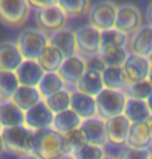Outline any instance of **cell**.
<instances>
[{
  "instance_id": "6da1fadb",
  "label": "cell",
  "mask_w": 152,
  "mask_h": 159,
  "mask_svg": "<svg viewBox=\"0 0 152 159\" xmlns=\"http://www.w3.org/2000/svg\"><path fill=\"white\" fill-rule=\"evenodd\" d=\"M32 154L40 159H59L71 154L64 134L53 128L42 129L34 132Z\"/></svg>"
},
{
  "instance_id": "7a4b0ae2",
  "label": "cell",
  "mask_w": 152,
  "mask_h": 159,
  "mask_svg": "<svg viewBox=\"0 0 152 159\" xmlns=\"http://www.w3.org/2000/svg\"><path fill=\"white\" fill-rule=\"evenodd\" d=\"M16 43L25 60H37L49 46V35L39 28L27 27L19 33Z\"/></svg>"
},
{
  "instance_id": "3957f363",
  "label": "cell",
  "mask_w": 152,
  "mask_h": 159,
  "mask_svg": "<svg viewBox=\"0 0 152 159\" xmlns=\"http://www.w3.org/2000/svg\"><path fill=\"white\" fill-rule=\"evenodd\" d=\"M127 98L124 91L104 88L95 96L97 116L104 120H109L122 115Z\"/></svg>"
},
{
  "instance_id": "277c9868",
  "label": "cell",
  "mask_w": 152,
  "mask_h": 159,
  "mask_svg": "<svg viewBox=\"0 0 152 159\" xmlns=\"http://www.w3.org/2000/svg\"><path fill=\"white\" fill-rule=\"evenodd\" d=\"M34 132L25 125L3 128L1 135L4 139L6 151L20 154L21 156L32 154Z\"/></svg>"
},
{
  "instance_id": "5b68a950",
  "label": "cell",
  "mask_w": 152,
  "mask_h": 159,
  "mask_svg": "<svg viewBox=\"0 0 152 159\" xmlns=\"http://www.w3.org/2000/svg\"><path fill=\"white\" fill-rule=\"evenodd\" d=\"M101 31L91 24L82 25L75 30L77 54L84 60L99 56Z\"/></svg>"
},
{
  "instance_id": "8992f818",
  "label": "cell",
  "mask_w": 152,
  "mask_h": 159,
  "mask_svg": "<svg viewBox=\"0 0 152 159\" xmlns=\"http://www.w3.org/2000/svg\"><path fill=\"white\" fill-rule=\"evenodd\" d=\"M32 6L26 0H0V22L7 27H19L28 20Z\"/></svg>"
},
{
  "instance_id": "52a82bcc",
  "label": "cell",
  "mask_w": 152,
  "mask_h": 159,
  "mask_svg": "<svg viewBox=\"0 0 152 159\" xmlns=\"http://www.w3.org/2000/svg\"><path fill=\"white\" fill-rule=\"evenodd\" d=\"M117 8L118 5L113 1L103 0V1L94 2L88 9V18H89L90 24L100 31L114 28Z\"/></svg>"
},
{
  "instance_id": "ba28073f",
  "label": "cell",
  "mask_w": 152,
  "mask_h": 159,
  "mask_svg": "<svg viewBox=\"0 0 152 159\" xmlns=\"http://www.w3.org/2000/svg\"><path fill=\"white\" fill-rule=\"evenodd\" d=\"M67 15L63 11V9L58 5V2L49 7L35 9V21L39 25V29L45 32L50 31L51 33L54 31L64 28Z\"/></svg>"
},
{
  "instance_id": "9c48e42d",
  "label": "cell",
  "mask_w": 152,
  "mask_h": 159,
  "mask_svg": "<svg viewBox=\"0 0 152 159\" xmlns=\"http://www.w3.org/2000/svg\"><path fill=\"white\" fill-rule=\"evenodd\" d=\"M151 66V60L148 57L129 53L124 65L122 66V71L128 85L137 84L148 80Z\"/></svg>"
},
{
  "instance_id": "30bf717a",
  "label": "cell",
  "mask_w": 152,
  "mask_h": 159,
  "mask_svg": "<svg viewBox=\"0 0 152 159\" xmlns=\"http://www.w3.org/2000/svg\"><path fill=\"white\" fill-rule=\"evenodd\" d=\"M141 26L142 14L137 6L129 3H122L118 5L114 28L128 34L135 33Z\"/></svg>"
},
{
  "instance_id": "8fae6325",
  "label": "cell",
  "mask_w": 152,
  "mask_h": 159,
  "mask_svg": "<svg viewBox=\"0 0 152 159\" xmlns=\"http://www.w3.org/2000/svg\"><path fill=\"white\" fill-rule=\"evenodd\" d=\"M54 117L55 114L49 109L45 101L42 100L32 109L25 112V126L33 131L52 128Z\"/></svg>"
},
{
  "instance_id": "7c38bea8",
  "label": "cell",
  "mask_w": 152,
  "mask_h": 159,
  "mask_svg": "<svg viewBox=\"0 0 152 159\" xmlns=\"http://www.w3.org/2000/svg\"><path fill=\"white\" fill-rule=\"evenodd\" d=\"M131 125V121L126 118L124 114L106 120V132L108 143L117 146V147H124V146L127 145Z\"/></svg>"
},
{
  "instance_id": "4fadbf2b",
  "label": "cell",
  "mask_w": 152,
  "mask_h": 159,
  "mask_svg": "<svg viewBox=\"0 0 152 159\" xmlns=\"http://www.w3.org/2000/svg\"><path fill=\"white\" fill-rule=\"evenodd\" d=\"M85 71H86L85 60L78 54H76L74 56L64 59L58 70V74L64 81L66 87L67 86L72 87L76 91V86L83 77Z\"/></svg>"
},
{
  "instance_id": "5bb4252c",
  "label": "cell",
  "mask_w": 152,
  "mask_h": 159,
  "mask_svg": "<svg viewBox=\"0 0 152 159\" xmlns=\"http://www.w3.org/2000/svg\"><path fill=\"white\" fill-rule=\"evenodd\" d=\"M80 129L86 139L88 144L104 147L108 144L106 132V120L99 116L82 120Z\"/></svg>"
},
{
  "instance_id": "9a60e30c",
  "label": "cell",
  "mask_w": 152,
  "mask_h": 159,
  "mask_svg": "<svg viewBox=\"0 0 152 159\" xmlns=\"http://www.w3.org/2000/svg\"><path fill=\"white\" fill-rule=\"evenodd\" d=\"M49 44L60 51L64 58L77 54V41L75 31L69 28H62L49 34Z\"/></svg>"
},
{
  "instance_id": "2e32d148",
  "label": "cell",
  "mask_w": 152,
  "mask_h": 159,
  "mask_svg": "<svg viewBox=\"0 0 152 159\" xmlns=\"http://www.w3.org/2000/svg\"><path fill=\"white\" fill-rule=\"evenodd\" d=\"M24 60L16 41H0V70L16 71L24 62Z\"/></svg>"
},
{
  "instance_id": "e0dca14e",
  "label": "cell",
  "mask_w": 152,
  "mask_h": 159,
  "mask_svg": "<svg viewBox=\"0 0 152 159\" xmlns=\"http://www.w3.org/2000/svg\"><path fill=\"white\" fill-rule=\"evenodd\" d=\"M46 72L40 67L37 60H24L21 66L16 70L21 86L37 88Z\"/></svg>"
},
{
  "instance_id": "ac0fdd59",
  "label": "cell",
  "mask_w": 152,
  "mask_h": 159,
  "mask_svg": "<svg viewBox=\"0 0 152 159\" xmlns=\"http://www.w3.org/2000/svg\"><path fill=\"white\" fill-rule=\"evenodd\" d=\"M131 53L150 58L152 55V25H142L129 41Z\"/></svg>"
},
{
  "instance_id": "d6986e66",
  "label": "cell",
  "mask_w": 152,
  "mask_h": 159,
  "mask_svg": "<svg viewBox=\"0 0 152 159\" xmlns=\"http://www.w3.org/2000/svg\"><path fill=\"white\" fill-rule=\"evenodd\" d=\"M71 93V109L82 120L97 116L95 97L77 90Z\"/></svg>"
},
{
  "instance_id": "ffe728a7",
  "label": "cell",
  "mask_w": 152,
  "mask_h": 159,
  "mask_svg": "<svg viewBox=\"0 0 152 159\" xmlns=\"http://www.w3.org/2000/svg\"><path fill=\"white\" fill-rule=\"evenodd\" d=\"M0 122L3 128L25 125V112L12 99L2 100L0 103Z\"/></svg>"
},
{
  "instance_id": "44dd1931",
  "label": "cell",
  "mask_w": 152,
  "mask_h": 159,
  "mask_svg": "<svg viewBox=\"0 0 152 159\" xmlns=\"http://www.w3.org/2000/svg\"><path fill=\"white\" fill-rule=\"evenodd\" d=\"M127 146L137 149H149L151 146V135L148 121L131 123Z\"/></svg>"
},
{
  "instance_id": "7402d4cb",
  "label": "cell",
  "mask_w": 152,
  "mask_h": 159,
  "mask_svg": "<svg viewBox=\"0 0 152 159\" xmlns=\"http://www.w3.org/2000/svg\"><path fill=\"white\" fill-rule=\"evenodd\" d=\"M104 89L103 77L100 72L86 69L83 77L78 82L76 90L90 96L95 97Z\"/></svg>"
},
{
  "instance_id": "603a6c76",
  "label": "cell",
  "mask_w": 152,
  "mask_h": 159,
  "mask_svg": "<svg viewBox=\"0 0 152 159\" xmlns=\"http://www.w3.org/2000/svg\"><path fill=\"white\" fill-rule=\"evenodd\" d=\"M12 99L24 112L29 111L44 100L39 89L27 86H20Z\"/></svg>"
},
{
  "instance_id": "cb8c5ba5",
  "label": "cell",
  "mask_w": 152,
  "mask_h": 159,
  "mask_svg": "<svg viewBox=\"0 0 152 159\" xmlns=\"http://www.w3.org/2000/svg\"><path fill=\"white\" fill-rule=\"evenodd\" d=\"M81 123L82 119L71 109H69L64 112L56 114L54 117L52 128L61 134H66L72 130L80 128Z\"/></svg>"
},
{
  "instance_id": "d4e9b609",
  "label": "cell",
  "mask_w": 152,
  "mask_h": 159,
  "mask_svg": "<svg viewBox=\"0 0 152 159\" xmlns=\"http://www.w3.org/2000/svg\"><path fill=\"white\" fill-rule=\"evenodd\" d=\"M123 114L131 121V123L148 121L151 118V113L147 101L135 99V98H127Z\"/></svg>"
},
{
  "instance_id": "484cf974",
  "label": "cell",
  "mask_w": 152,
  "mask_h": 159,
  "mask_svg": "<svg viewBox=\"0 0 152 159\" xmlns=\"http://www.w3.org/2000/svg\"><path fill=\"white\" fill-rule=\"evenodd\" d=\"M129 52L126 47L111 46L100 51L99 57L104 63L106 67H120L121 68L127 59Z\"/></svg>"
},
{
  "instance_id": "4316f807",
  "label": "cell",
  "mask_w": 152,
  "mask_h": 159,
  "mask_svg": "<svg viewBox=\"0 0 152 159\" xmlns=\"http://www.w3.org/2000/svg\"><path fill=\"white\" fill-rule=\"evenodd\" d=\"M64 59L60 51L49 44L37 59V62L45 72H58Z\"/></svg>"
},
{
  "instance_id": "83f0119b",
  "label": "cell",
  "mask_w": 152,
  "mask_h": 159,
  "mask_svg": "<svg viewBox=\"0 0 152 159\" xmlns=\"http://www.w3.org/2000/svg\"><path fill=\"white\" fill-rule=\"evenodd\" d=\"M37 89L43 99H45L46 97L66 89V85L58 72H46Z\"/></svg>"
},
{
  "instance_id": "f1b7e54d",
  "label": "cell",
  "mask_w": 152,
  "mask_h": 159,
  "mask_svg": "<svg viewBox=\"0 0 152 159\" xmlns=\"http://www.w3.org/2000/svg\"><path fill=\"white\" fill-rule=\"evenodd\" d=\"M101 77L104 88L125 91L129 86L123 75L122 67H106L101 74Z\"/></svg>"
},
{
  "instance_id": "f546056e",
  "label": "cell",
  "mask_w": 152,
  "mask_h": 159,
  "mask_svg": "<svg viewBox=\"0 0 152 159\" xmlns=\"http://www.w3.org/2000/svg\"><path fill=\"white\" fill-rule=\"evenodd\" d=\"M20 86L16 71L0 70V97L2 100L12 99Z\"/></svg>"
},
{
  "instance_id": "4dcf8cb0",
  "label": "cell",
  "mask_w": 152,
  "mask_h": 159,
  "mask_svg": "<svg viewBox=\"0 0 152 159\" xmlns=\"http://www.w3.org/2000/svg\"><path fill=\"white\" fill-rule=\"evenodd\" d=\"M71 93L67 89L61 90L57 93L46 97L44 101L48 106L49 109L55 114L64 112L66 110L71 109Z\"/></svg>"
},
{
  "instance_id": "1f68e13d",
  "label": "cell",
  "mask_w": 152,
  "mask_h": 159,
  "mask_svg": "<svg viewBox=\"0 0 152 159\" xmlns=\"http://www.w3.org/2000/svg\"><path fill=\"white\" fill-rule=\"evenodd\" d=\"M127 43V34L119 31L116 28H111L108 30H103L100 33V51L104 48L111 46L126 47Z\"/></svg>"
},
{
  "instance_id": "d6a6232c",
  "label": "cell",
  "mask_w": 152,
  "mask_h": 159,
  "mask_svg": "<svg viewBox=\"0 0 152 159\" xmlns=\"http://www.w3.org/2000/svg\"><path fill=\"white\" fill-rule=\"evenodd\" d=\"M124 92L128 98L146 101L152 95V84L148 80H146V81L137 83V84L129 85Z\"/></svg>"
},
{
  "instance_id": "836d02e7",
  "label": "cell",
  "mask_w": 152,
  "mask_h": 159,
  "mask_svg": "<svg viewBox=\"0 0 152 159\" xmlns=\"http://www.w3.org/2000/svg\"><path fill=\"white\" fill-rule=\"evenodd\" d=\"M58 5L67 15V17H76L88 11L90 2L87 0H59Z\"/></svg>"
},
{
  "instance_id": "e575fe53",
  "label": "cell",
  "mask_w": 152,
  "mask_h": 159,
  "mask_svg": "<svg viewBox=\"0 0 152 159\" xmlns=\"http://www.w3.org/2000/svg\"><path fill=\"white\" fill-rule=\"evenodd\" d=\"M75 159H103L106 156L104 147L87 144L71 153Z\"/></svg>"
},
{
  "instance_id": "d590c367",
  "label": "cell",
  "mask_w": 152,
  "mask_h": 159,
  "mask_svg": "<svg viewBox=\"0 0 152 159\" xmlns=\"http://www.w3.org/2000/svg\"><path fill=\"white\" fill-rule=\"evenodd\" d=\"M151 156L149 149H137L126 145L122 147L118 159H150Z\"/></svg>"
},
{
  "instance_id": "8d00e7d4",
  "label": "cell",
  "mask_w": 152,
  "mask_h": 159,
  "mask_svg": "<svg viewBox=\"0 0 152 159\" xmlns=\"http://www.w3.org/2000/svg\"><path fill=\"white\" fill-rule=\"evenodd\" d=\"M64 136H65V139H66V142H67L68 147L71 149V153L87 144L86 139H85L83 132H82V130L80 128L66 133V134H64Z\"/></svg>"
},
{
  "instance_id": "74e56055",
  "label": "cell",
  "mask_w": 152,
  "mask_h": 159,
  "mask_svg": "<svg viewBox=\"0 0 152 159\" xmlns=\"http://www.w3.org/2000/svg\"><path fill=\"white\" fill-rule=\"evenodd\" d=\"M85 63H86V69H88V70H94L103 74V71L106 68V65H104V63L103 62V60H101L99 56L92 57V58L85 60Z\"/></svg>"
},
{
  "instance_id": "f35d334b",
  "label": "cell",
  "mask_w": 152,
  "mask_h": 159,
  "mask_svg": "<svg viewBox=\"0 0 152 159\" xmlns=\"http://www.w3.org/2000/svg\"><path fill=\"white\" fill-rule=\"evenodd\" d=\"M57 2L58 1H56V0H31V1H29L30 5L35 9L49 7L51 5L56 4Z\"/></svg>"
},
{
  "instance_id": "ab89813d",
  "label": "cell",
  "mask_w": 152,
  "mask_h": 159,
  "mask_svg": "<svg viewBox=\"0 0 152 159\" xmlns=\"http://www.w3.org/2000/svg\"><path fill=\"white\" fill-rule=\"evenodd\" d=\"M5 151H6V146H5V143H4V139H3L1 133H0V155Z\"/></svg>"
},
{
  "instance_id": "60d3db41",
  "label": "cell",
  "mask_w": 152,
  "mask_h": 159,
  "mask_svg": "<svg viewBox=\"0 0 152 159\" xmlns=\"http://www.w3.org/2000/svg\"><path fill=\"white\" fill-rule=\"evenodd\" d=\"M147 19L149 21L150 25H152V2L150 3L149 7L147 9Z\"/></svg>"
},
{
  "instance_id": "b9f144b4",
  "label": "cell",
  "mask_w": 152,
  "mask_h": 159,
  "mask_svg": "<svg viewBox=\"0 0 152 159\" xmlns=\"http://www.w3.org/2000/svg\"><path fill=\"white\" fill-rule=\"evenodd\" d=\"M19 159H40L39 157H37L34 154H27V155H22L19 157Z\"/></svg>"
},
{
  "instance_id": "7bdbcfd3",
  "label": "cell",
  "mask_w": 152,
  "mask_h": 159,
  "mask_svg": "<svg viewBox=\"0 0 152 159\" xmlns=\"http://www.w3.org/2000/svg\"><path fill=\"white\" fill-rule=\"evenodd\" d=\"M147 101V104H148V107H149L150 110V113H151V116H152V95L148 98V99L146 100Z\"/></svg>"
},
{
  "instance_id": "ee69618b",
  "label": "cell",
  "mask_w": 152,
  "mask_h": 159,
  "mask_svg": "<svg viewBox=\"0 0 152 159\" xmlns=\"http://www.w3.org/2000/svg\"><path fill=\"white\" fill-rule=\"evenodd\" d=\"M148 124H149V128H150V135H151V146H152V116L151 118L148 120Z\"/></svg>"
},
{
  "instance_id": "f6af8a7d",
  "label": "cell",
  "mask_w": 152,
  "mask_h": 159,
  "mask_svg": "<svg viewBox=\"0 0 152 159\" xmlns=\"http://www.w3.org/2000/svg\"><path fill=\"white\" fill-rule=\"evenodd\" d=\"M148 81H149L151 84H152V61H151V66H150L149 75H148Z\"/></svg>"
},
{
  "instance_id": "bcb514c9",
  "label": "cell",
  "mask_w": 152,
  "mask_h": 159,
  "mask_svg": "<svg viewBox=\"0 0 152 159\" xmlns=\"http://www.w3.org/2000/svg\"><path fill=\"white\" fill-rule=\"evenodd\" d=\"M59 159H75V158L72 157L71 154H68V155H65V156H63V157L59 158Z\"/></svg>"
},
{
  "instance_id": "7dc6e473",
  "label": "cell",
  "mask_w": 152,
  "mask_h": 159,
  "mask_svg": "<svg viewBox=\"0 0 152 159\" xmlns=\"http://www.w3.org/2000/svg\"><path fill=\"white\" fill-rule=\"evenodd\" d=\"M103 159H116L115 157H113V156H111V155H106Z\"/></svg>"
},
{
  "instance_id": "c3c4849f",
  "label": "cell",
  "mask_w": 152,
  "mask_h": 159,
  "mask_svg": "<svg viewBox=\"0 0 152 159\" xmlns=\"http://www.w3.org/2000/svg\"><path fill=\"white\" fill-rule=\"evenodd\" d=\"M2 130H3V126H2V124H1V122H0V133L2 132Z\"/></svg>"
},
{
  "instance_id": "681fc988",
  "label": "cell",
  "mask_w": 152,
  "mask_h": 159,
  "mask_svg": "<svg viewBox=\"0 0 152 159\" xmlns=\"http://www.w3.org/2000/svg\"><path fill=\"white\" fill-rule=\"evenodd\" d=\"M1 101H2V98H1V97H0V103H1Z\"/></svg>"
},
{
  "instance_id": "f907efd6",
  "label": "cell",
  "mask_w": 152,
  "mask_h": 159,
  "mask_svg": "<svg viewBox=\"0 0 152 159\" xmlns=\"http://www.w3.org/2000/svg\"><path fill=\"white\" fill-rule=\"evenodd\" d=\"M150 60H151V61H152V55H151V57H150Z\"/></svg>"
},
{
  "instance_id": "816d5d0a",
  "label": "cell",
  "mask_w": 152,
  "mask_h": 159,
  "mask_svg": "<svg viewBox=\"0 0 152 159\" xmlns=\"http://www.w3.org/2000/svg\"><path fill=\"white\" fill-rule=\"evenodd\" d=\"M150 159H152V156H151V158H150Z\"/></svg>"
}]
</instances>
